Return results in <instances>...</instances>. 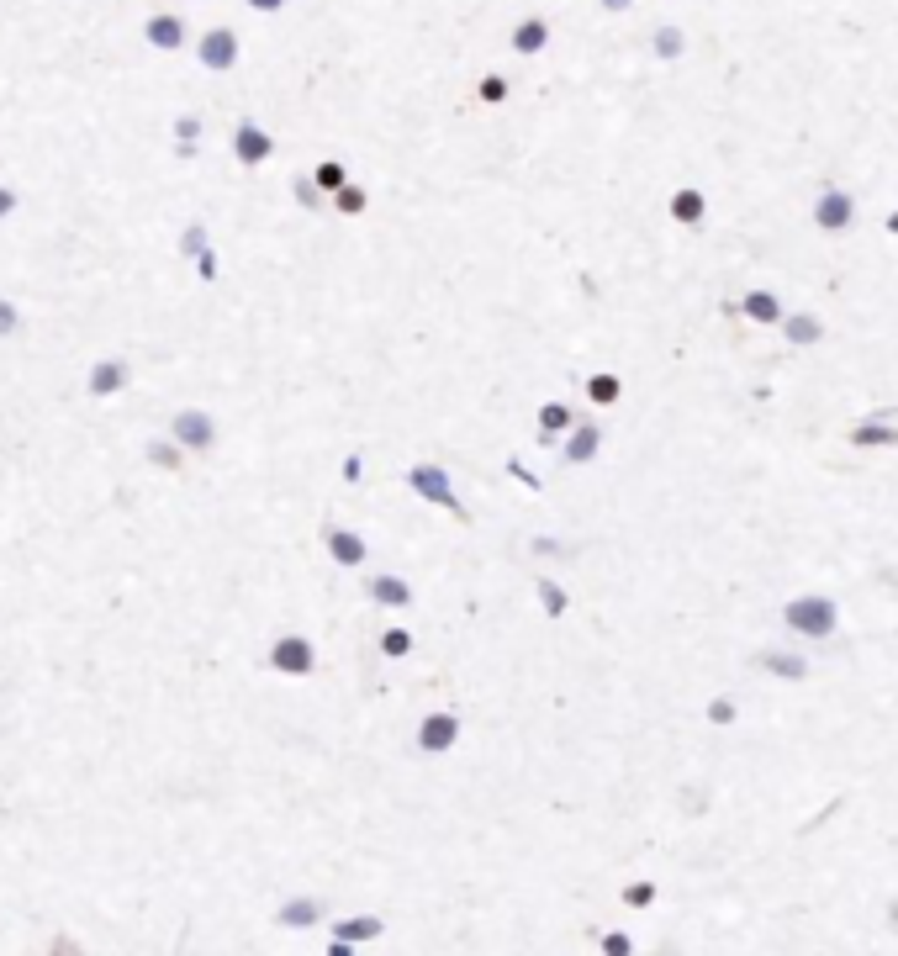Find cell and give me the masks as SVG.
<instances>
[{
    "mask_svg": "<svg viewBox=\"0 0 898 956\" xmlns=\"http://www.w3.org/2000/svg\"><path fill=\"white\" fill-rule=\"evenodd\" d=\"M782 624H788V634H798V640H830L840 629V608L825 592H803V597L782 603Z\"/></svg>",
    "mask_w": 898,
    "mask_h": 956,
    "instance_id": "6da1fadb",
    "label": "cell"
},
{
    "mask_svg": "<svg viewBox=\"0 0 898 956\" xmlns=\"http://www.w3.org/2000/svg\"><path fill=\"white\" fill-rule=\"evenodd\" d=\"M407 492L413 497H423L428 508H444L455 523H471V508L460 502V492H455V476L444 471V465H434V460H418V465H407Z\"/></svg>",
    "mask_w": 898,
    "mask_h": 956,
    "instance_id": "7a4b0ae2",
    "label": "cell"
},
{
    "mask_svg": "<svg viewBox=\"0 0 898 956\" xmlns=\"http://www.w3.org/2000/svg\"><path fill=\"white\" fill-rule=\"evenodd\" d=\"M170 439L185 455H207V449H217V418L207 407H180L170 418Z\"/></svg>",
    "mask_w": 898,
    "mask_h": 956,
    "instance_id": "3957f363",
    "label": "cell"
},
{
    "mask_svg": "<svg viewBox=\"0 0 898 956\" xmlns=\"http://www.w3.org/2000/svg\"><path fill=\"white\" fill-rule=\"evenodd\" d=\"M127 386H133V360H122V354H101V360L85 370V397L90 402H111V397H122Z\"/></svg>",
    "mask_w": 898,
    "mask_h": 956,
    "instance_id": "277c9868",
    "label": "cell"
},
{
    "mask_svg": "<svg viewBox=\"0 0 898 956\" xmlns=\"http://www.w3.org/2000/svg\"><path fill=\"white\" fill-rule=\"evenodd\" d=\"M814 228L835 233V238L856 228V196L846 191V185H825V191L814 196Z\"/></svg>",
    "mask_w": 898,
    "mask_h": 956,
    "instance_id": "5b68a950",
    "label": "cell"
},
{
    "mask_svg": "<svg viewBox=\"0 0 898 956\" xmlns=\"http://www.w3.org/2000/svg\"><path fill=\"white\" fill-rule=\"evenodd\" d=\"M270 666L280 671V677H312L317 671V645L307 640V634H280V640L270 645Z\"/></svg>",
    "mask_w": 898,
    "mask_h": 956,
    "instance_id": "8992f818",
    "label": "cell"
},
{
    "mask_svg": "<svg viewBox=\"0 0 898 956\" xmlns=\"http://www.w3.org/2000/svg\"><path fill=\"white\" fill-rule=\"evenodd\" d=\"M196 64L212 74H228L238 64V32L233 27H207L196 37Z\"/></svg>",
    "mask_w": 898,
    "mask_h": 956,
    "instance_id": "52a82bcc",
    "label": "cell"
},
{
    "mask_svg": "<svg viewBox=\"0 0 898 956\" xmlns=\"http://www.w3.org/2000/svg\"><path fill=\"white\" fill-rule=\"evenodd\" d=\"M270 154H275V138H270L259 122L243 117V122L233 127V159L243 164V170H259V164H265Z\"/></svg>",
    "mask_w": 898,
    "mask_h": 956,
    "instance_id": "ba28073f",
    "label": "cell"
},
{
    "mask_svg": "<svg viewBox=\"0 0 898 956\" xmlns=\"http://www.w3.org/2000/svg\"><path fill=\"white\" fill-rule=\"evenodd\" d=\"M323 550L333 555V566H365L370 560V545H365V534H354V529H344V523H328L323 529Z\"/></svg>",
    "mask_w": 898,
    "mask_h": 956,
    "instance_id": "9c48e42d",
    "label": "cell"
},
{
    "mask_svg": "<svg viewBox=\"0 0 898 956\" xmlns=\"http://www.w3.org/2000/svg\"><path fill=\"white\" fill-rule=\"evenodd\" d=\"M143 43H148V48H159V53H180L185 43H191V32H185V16H175V11L148 16V22H143Z\"/></svg>",
    "mask_w": 898,
    "mask_h": 956,
    "instance_id": "30bf717a",
    "label": "cell"
},
{
    "mask_svg": "<svg viewBox=\"0 0 898 956\" xmlns=\"http://www.w3.org/2000/svg\"><path fill=\"white\" fill-rule=\"evenodd\" d=\"M365 597L376 608H413V581L397 571H376V576H365Z\"/></svg>",
    "mask_w": 898,
    "mask_h": 956,
    "instance_id": "8fae6325",
    "label": "cell"
},
{
    "mask_svg": "<svg viewBox=\"0 0 898 956\" xmlns=\"http://www.w3.org/2000/svg\"><path fill=\"white\" fill-rule=\"evenodd\" d=\"M597 449H603V428H597V423H571V434L560 439V460L582 471V465L597 460Z\"/></svg>",
    "mask_w": 898,
    "mask_h": 956,
    "instance_id": "7c38bea8",
    "label": "cell"
},
{
    "mask_svg": "<svg viewBox=\"0 0 898 956\" xmlns=\"http://www.w3.org/2000/svg\"><path fill=\"white\" fill-rule=\"evenodd\" d=\"M856 449H893L898 444V412H872L846 434Z\"/></svg>",
    "mask_w": 898,
    "mask_h": 956,
    "instance_id": "4fadbf2b",
    "label": "cell"
},
{
    "mask_svg": "<svg viewBox=\"0 0 898 956\" xmlns=\"http://www.w3.org/2000/svg\"><path fill=\"white\" fill-rule=\"evenodd\" d=\"M782 339H788V349H814V344H825V317L819 312H782Z\"/></svg>",
    "mask_w": 898,
    "mask_h": 956,
    "instance_id": "5bb4252c",
    "label": "cell"
},
{
    "mask_svg": "<svg viewBox=\"0 0 898 956\" xmlns=\"http://www.w3.org/2000/svg\"><path fill=\"white\" fill-rule=\"evenodd\" d=\"M782 296L777 291H766V286H756V291H745L740 302H735V317H751V323H761V328H777L782 323Z\"/></svg>",
    "mask_w": 898,
    "mask_h": 956,
    "instance_id": "9a60e30c",
    "label": "cell"
},
{
    "mask_svg": "<svg viewBox=\"0 0 898 956\" xmlns=\"http://www.w3.org/2000/svg\"><path fill=\"white\" fill-rule=\"evenodd\" d=\"M460 740V714H449V708H439V714H428L423 724H418V745L423 751H449V745Z\"/></svg>",
    "mask_w": 898,
    "mask_h": 956,
    "instance_id": "2e32d148",
    "label": "cell"
},
{
    "mask_svg": "<svg viewBox=\"0 0 898 956\" xmlns=\"http://www.w3.org/2000/svg\"><path fill=\"white\" fill-rule=\"evenodd\" d=\"M550 37H555L550 16H523V22L513 27V53L518 59H539V53L550 48Z\"/></svg>",
    "mask_w": 898,
    "mask_h": 956,
    "instance_id": "e0dca14e",
    "label": "cell"
},
{
    "mask_svg": "<svg viewBox=\"0 0 898 956\" xmlns=\"http://www.w3.org/2000/svg\"><path fill=\"white\" fill-rule=\"evenodd\" d=\"M666 212H671V222H677V228H703L708 196L698 191V185H677V191H671V201H666Z\"/></svg>",
    "mask_w": 898,
    "mask_h": 956,
    "instance_id": "ac0fdd59",
    "label": "cell"
},
{
    "mask_svg": "<svg viewBox=\"0 0 898 956\" xmlns=\"http://www.w3.org/2000/svg\"><path fill=\"white\" fill-rule=\"evenodd\" d=\"M756 666L766 671V677H777V682H803L809 677V655L803 650H761Z\"/></svg>",
    "mask_w": 898,
    "mask_h": 956,
    "instance_id": "d6986e66",
    "label": "cell"
},
{
    "mask_svg": "<svg viewBox=\"0 0 898 956\" xmlns=\"http://www.w3.org/2000/svg\"><path fill=\"white\" fill-rule=\"evenodd\" d=\"M571 423H576V412H571L566 402H539V412H534L539 444H555V439H566V434H571Z\"/></svg>",
    "mask_w": 898,
    "mask_h": 956,
    "instance_id": "ffe728a7",
    "label": "cell"
},
{
    "mask_svg": "<svg viewBox=\"0 0 898 956\" xmlns=\"http://www.w3.org/2000/svg\"><path fill=\"white\" fill-rule=\"evenodd\" d=\"M650 53H656L661 64H677L682 53H687V32L677 22H661L656 32H650Z\"/></svg>",
    "mask_w": 898,
    "mask_h": 956,
    "instance_id": "44dd1931",
    "label": "cell"
},
{
    "mask_svg": "<svg viewBox=\"0 0 898 956\" xmlns=\"http://www.w3.org/2000/svg\"><path fill=\"white\" fill-rule=\"evenodd\" d=\"M143 460L154 465V471H170V476H180V465H185V449L164 434V439H148L143 444Z\"/></svg>",
    "mask_w": 898,
    "mask_h": 956,
    "instance_id": "7402d4cb",
    "label": "cell"
},
{
    "mask_svg": "<svg viewBox=\"0 0 898 956\" xmlns=\"http://www.w3.org/2000/svg\"><path fill=\"white\" fill-rule=\"evenodd\" d=\"M170 138H175V154H180V159H196V154H201V117H196V111H180L175 127H170Z\"/></svg>",
    "mask_w": 898,
    "mask_h": 956,
    "instance_id": "603a6c76",
    "label": "cell"
},
{
    "mask_svg": "<svg viewBox=\"0 0 898 956\" xmlns=\"http://www.w3.org/2000/svg\"><path fill=\"white\" fill-rule=\"evenodd\" d=\"M582 391H587V402H597V407H613V402L624 397V381L613 376V370H592Z\"/></svg>",
    "mask_w": 898,
    "mask_h": 956,
    "instance_id": "cb8c5ba5",
    "label": "cell"
},
{
    "mask_svg": "<svg viewBox=\"0 0 898 956\" xmlns=\"http://www.w3.org/2000/svg\"><path fill=\"white\" fill-rule=\"evenodd\" d=\"M534 597H539V608H545V618H566V608H571V597L555 576H534Z\"/></svg>",
    "mask_w": 898,
    "mask_h": 956,
    "instance_id": "d4e9b609",
    "label": "cell"
},
{
    "mask_svg": "<svg viewBox=\"0 0 898 956\" xmlns=\"http://www.w3.org/2000/svg\"><path fill=\"white\" fill-rule=\"evenodd\" d=\"M307 180H312L323 196H333V191H344V185H349V170H344V159H323Z\"/></svg>",
    "mask_w": 898,
    "mask_h": 956,
    "instance_id": "484cf974",
    "label": "cell"
},
{
    "mask_svg": "<svg viewBox=\"0 0 898 956\" xmlns=\"http://www.w3.org/2000/svg\"><path fill=\"white\" fill-rule=\"evenodd\" d=\"M328 201H333V212H339V217H365L370 212V191H365V185H344V191H333Z\"/></svg>",
    "mask_w": 898,
    "mask_h": 956,
    "instance_id": "4316f807",
    "label": "cell"
},
{
    "mask_svg": "<svg viewBox=\"0 0 898 956\" xmlns=\"http://www.w3.org/2000/svg\"><path fill=\"white\" fill-rule=\"evenodd\" d=\"M201 249H212V233H207V222H185V233L175 238V254H180V259H196Z\"/></svg>",
    "mask_w": 898,
    "mask_h": 956,
    "instance_id": "83f0119b",
    "label": "cell"
},
{
    "mask_svg": "<svg viewBox=\"0 0 898 956\" xmlns=\"http://www.w3.org/2000/svg\"><path fill=\"white\" fill-rule=\"evenodd\" d=\"M317 920H323V904H317V898H296V904H286V909H280V925H317Z\"/></svg>",
    "mask_w": 898,
    "mask_h": 956,
    "instance_id": "f1b7e54d",
    "label": "cell"
},
{
    "mask_svg": "<svg viewBox=\"0 0 898 956\" xmlns=\"http://www.w3.org/2000/svg\"><path fill=\"white\" fill-rule=\"evenodd\" d=\"M376 935H381V920H376V914H360V920H344V925H339V941H344V946L376 941Z\"/></svg>",
    "mask_w": 898,
    "mask_h": 956,
    "instance_id": "f546056e",
    "label": "cell"
},
{
    "mask_svg": "<svg viewBox=\"0 0 898 956\" xmlns=\"http://www.w3.org/2000/svg\"><path fill=\"white\" fill-rule=\"evenodd\" d=\"M381 650L391 655V661H402V655H413V629H402V624H391L381 634Z\"/></svg>",
    "mask_w": 898,
    "mask_h": 956,
    "instance_id": "4dcf8cb0",
    "label": "cell"
},
{
    "mask_svg": "<svg viewBox=\"0 0 898 956\" xmlns=\"http://www.w3.org/2000/svg\"><path fill=\"white\" fill-rule=\"evenodd\" d=\"M476 101H486V106H502V101H508V80H502V74H481V85H476Z\"/></svg>",
    "mask_w": 898,
    "mask_h": 956,
    "instance_id": "1f68e13d",
    "label": "cell"
},
{
    "mask_svg": "<svg viewBox=\"0 0 898 956\" xmlns=\"http://www.w3.org/2000/svg\"><path fill=\"white\" fill-rule=\"evenodd\" d=\"M16 333H22V307L0 296V339H16Z\"/></svg>",
    "mask_w": 898,
    "mask_h": 956,
    "instance_id": "d6a6232c",
    "label": "cell"
},
{
    "mask_svg": "<svg viewBox=\"0 0 898 956\" xmlns=\"http://www.w3.org/2000/svg\"><path fill=\"white\" fill-rule=\"evenodd\" d=\"M735 714H740L735 698H714V703L703 708V719H708V724H719V729H724V724H735Z\"/></svg>",
    "mask_w": 898,
    "mask_h": 956,
    "instance_id": "836d02e7",
    "label": "cell"
},
{
    "mask_svg": "<svg viewBox=\"0 0 898 956\" xmlns=\"http://www.w3.org/2000/svg\"><path fill=\"white\" fill-rule=\"evenodd\" d=\"M291 196H296V206H302V212H317V206H323V201H328V196H323V191H317V185H312V180H296V185H291Z\"/></svg>",
    "mask_w": 898,
    "mask_h": 956,
    "instance_id": "e575fe53",
    "label": "cell"
},
{
    "mask_svg": "<svg viewBox=\"0 0 898 956\" xmlns=\"http://www.w3.org/2000/svg\"><path fill=\"white\" fill-rule=\"evenodd\" d=\"M217 275H222V265H217V249H201V254H196V280H207V286H212Z\"/></svg>",
    "mask_w": 898,
    "mask_h": 956,
    "instance_id": "d590c367",
    "label": "cell"
},
{
    "mask_svg": "<svg viewBox=\"0 0 898 956\" xmlns=\"http://www.w3.org/2000/svg\"><path fill=\"white\" fill-rule=\"evenodd\" d=\"M650 898H656V883H629V888H624V904H629V909H645Z\"/></svg>",
    "mask_w": 898,
    "mask_h": 956,
    "instance_id": "8d00e7d4",
    "label": "cell"
},
{
    "mask_svg": "<svg viewBox=\"0 0 898 956\" xmlns=\"http://www.w3.org/2000/svg\"><path fill=\"white\" fill-rule=\"evenodd\" d=\"M508 476H513V481H523V486H529V492H539V486H545V481H539V476H534V471H529V465H523L518 455H508Z\"/></svg>",
    "mask_w": 898,
    "mask_h": 956,
    "instance_id": "74e56055",
    "label": "cell"
},
{
    "mask_svg": "<svg viewBox=\"0 0 898 956\" xmlns=\"http://www.w3.org/2000/svg\"><path fill=\"white\" fill-rule=\"evenodd\" d=\"M634 951V941H629V935L624 930H613V935H603V956H629Z\"/></svg>",
    "mask_w": 898,
    "mask_h": 956,
    "instance_id": "f35d334b",
    "label": "cell"
},
{
    "mask_svg": "<svg viewBox=\"0 0 898 956\" xmlns=\"http://www.w3.org/2000/svg\"><path fill=\"white\" fill-rule=\"evenodd\" d=\"M344 481H349V486L365 481V460H360V455H344Z\"/></svg>",
    "mask_w": 898,
    "mask_h": 956,
    "instance_id": "ab89813d",
    "label": "cell"
},
{
    "mask_svg": "<svg viewBox=\"0 0 898 956\" xmlns=\"http://www.w3.org/2000/svg\"><path fill=\"white\" fill-rule=\"evenodd\" d=\"M529 550H534V555H566V545H560V539H550V534H539Z\"/></svg>",
    "mask_w": 898,
    "mask_h": 956,
    "instance_id": "60d3db41",
    "label": "cell"
},
{
    "mask_svg": "<svg viewBox=\"0 0 898 956\" xmlns=\"http://www.w3.org/2000/svg\"><path fill=\"white\" fill-rule=\"evenodd\" d=\"M286 6H291V0H249V11H259V16H280Z\"/></svg>",
    "mask_w": 898,
    "mask_h": 956,
    "instance_id": "b9f144b4",
    "label": "cell"
},
{
    "mask_svg": "<svg viewBox=\"0 0 898 956\" xmlns=\"http://www.w3.org/2000/svg\"><path fill=\"white\" fill-rule=\"evenodd\" d=\"M597 11H608V16H624V11H634V0H597Z\"/></svg>",
    "mask_w": 898,
    "mask_h": 956,
    "instance_id": "7bdbcfd3",
    "label": "cell"
},
{
    "mask_svg": "<svg viewBox=\"0 0 898 956\" xmlns=\"http://www.w3.org/2000/svg\"><path fill=\"white\" fill-rule=\"evenodd\" d=\"M16 212V191H11V185H0V222H6Z\"/></svg>",
    "mask_w": 898,
    "mask_h": 956,
    "instance_id": "ee69618b",
    "label": "cell"
},
{
    "mask_svg": "<svg viewBox=\"0 0 898 956\" xmlns=\"http://www.w3.org/2000/svg\"><path fill=\"white\" fill-rule=\"evenodd\" d=\"M883 228H888V233L898 238V206H893V212H888V222H883Z\"/></svg>",
    "mask_w": 898,
    "mask_h": 956,
    "instance_id": "f6af8a7d",
    "label": "cell"
},
{
    "mask_svg": "<svg viewBox=\"0 0 898 956\" xmlns=\"http://www.w3.org/2000/svg\"><path fill=\"white\" fill-rule=\"evenodd\" d=\"M328 956H354V946H344V941H339V946H333Z\"/></svg>",
    "mask_w": 898,
    "mask_h": 956,
    "instance_id": "bcb514c9",
    "label": "cell"
},
{
    "mask_svg": "<svg viewBox=\"0 0 898 956\" xmlns=\"http://www.w3.org/2000/svg\"><path fill=\"white\" fill-rule=\"evenodd\" d=\"M888 920H893V930H898V898H893V904H888Z\"/></svg>",
    "mask_w": 898,
    "mask_h": 956,
    "instance_id": "7dc6e473",
    "label": "cell"
}]
</instances>
